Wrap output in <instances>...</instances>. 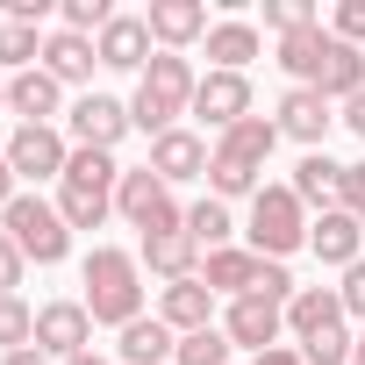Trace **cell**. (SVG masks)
I'll return each instance as SVG.
<instances>
[{
  "mask_svg": "<svg viewBox=\"0 0 365 365\" xmlns=\"http://www.w3.org/2000/svg\"><path fill=\"white\" fill-rule=\"evenodd\" d=\"M230 230H237V222H230V208H222L215 194L187 208V237H194L201 251H230Z\"/></svg>",
  "mask_w": 365,
  "mask_h": 365,
  "instance_id": "f1b7e54d",
  "label": "cell"
},
{
  "mask_svg": "<svg viewBox=\"0 0 365 365\" xmlns=\"http://www.w3.org/2000/svg\"><path fill=\"white\" fill-rule=\"evenodd\" d=\"M58 187H65L58 194L65 230H101L108 208H115V187H122V165H115V150H72V165H65Z\"/></svg>",
  "mask_w": 365,
  "mask_h": 365,
  "instance_id": "7a4b0ae2",
  "label": "cell"
},
{
  "mask_svg": "<svg viewBox=\"0 0 365 365\" xmlns=\"http://www.w3.org/2000/svg\"><path fill=\"white\" fill-rule=\"evenodd\" d=\"M122 129H129V108H122L115 93H79V101H72V136H79V150H115Z\"/></svg>",
  "mask_w": 365,
  "mask_h": 365,
  "instance_id": "30bf717a",
  "label": "cell"
},
{
  "mask_svg": "<svg viewBox=\"0 0 365 365\" xmlns=\"http://www.w3.org/2000/svg\"><path fill=\"white\" fill-rule=\"evenodd\" d=\"M150 43H165V51H187L194 36H208V8L201 0H150Z\"/></svg>",
  "mask_w": 365,
  "mask_h": 365,
  "instance_id": "2e32d148",
  "label": "cell"
},
{
  "mask_svg": "<svg viewBox=\"0 0 365 365\" xmlns=\"http://www.w3.org/2000/svg\"><path fill=\"white\" fill-rule=\"evenodd\" d=\"M172 365H230V336H222V329H194V336H179Z\"/></svg>",
  "mask_w": 365,
  "mask_h": 365,
  "instance_id": "d6a6232c",
  "label": "cell"
},
{
  "mask_svg": "<svg viewBox=\"0 0 365 365\" xmlns=\"http://www.w3.org/2000/svg\"><path fill=\"white\" fill-rule=\"evenodd\" d=\"M272 143H279V122H265V115H244L237 129H222V143H215V158H237V165H258V172H265V158H272Z\"/></svg>",
  "mask_w": 365,
  "mask_h": 365,
  "instance_id": "7402d4cb",
  "label": "cell"
},
{
  "mask_svg": "<svg viewBox=\"0 0 365 365\" xmlns=\"http://www.w3.org/2000/svg\"><path fill=\"white\" fill-rule=\"evenodd\" d=\"M158 201H165V179H158L150 165H136V172H122V187H115V208H122V215H129L136 230H143V215H150Z\"/></svg>",
  "mask_w": 365,
  "mask_h": 365,
  "instance_id": "83f0119b",
  "label": "cell"
},
{
  "mask_svg": "<svg viewBox=\"0 0 365 365\" xmlns=\"http://www.w3.org/2000/svg\"><path fill=\"white\" fill-rule=\"evenodd\" d=\"M194 65L179 58V51H158L150 65H143V79H136V101H129V122L136 129H150V143L158 136H172V122L179 115H194Z\"/></svg>",
  "mask_w": 365,
  "mask_h": 365,
  "instance_id": "6da1fadb",
  "label": "cell"
},
{
  "mask_svg": "<svg viewBox=\"0 0 365 365\" xmlns=\"http://www.w3.org/2000/svg\"><path fill=\"white\" fill-rule=\"evenodd\" d=\"M251 58H258V29L251 22H215L208 29V65L215 72H244Z\"/></svg>",
  "mask_w": 365,
  "mask_h": 365,
  "instance_id": "4316f807",
  "label": "cell"
},
{
  "mask_svg": "<svg viewBox=\"0 0 365 365\" xmlns=\"http://www.w3.org/2000/svg\"><path fill=\"white\" fill-rule=\"evenodd\" d=\"M15 201V165H8V143H0V208Z\"/></svg>",
  "mask_w": 365,
  "mask_h": 365,
  "instance_id": "b9f144b4",
  "label": "cell"
},
{
  "mask_svg": "<svg viewBox=\"0 0 365 365\" xmlns=\"http://www.w3.org/2000/svg\"><path fill=\"white\" fill-rule=\"evenodd\" d=\"M315 93L322 101H358L365 93V51L358 43H336L329 65H322V79H315Z\"/></svg>",
  "mask_w": 365,
  "mask_h": 365,
  "instance_id": "484cf974",
  "label": "cell"
},
{
  "mask_svg": "<svg viewBox=\"0 0 365 365\" xmlns=\"http://www.w3.org/2000/svg\"><path fill=\"white\" fill-rule=\"evenodd\" d=\"M8 165H15V179H65V165H72V143L43 122V129H15L8 136Z\"/></svg>",
  "mask_w": 365,
  "mask_h": 365,
  "instance_id": "52a82bcc",
  "label": "cell"
},
{
  "mask_svg": "<svg viewBox=\"0 0 365 365\" xmlns=\"http://www.w3.org/2000/svg\"><path fill=\"white\" fill-rule=\"evenodd\" d=\"M22 265H29V258L15 251V237H8V230H0V294H15V287H22Z\"/></svg>",
  "mask_w": 365,
  "mask_h": 365,
  "instance_id": "f35d334b",
  "label": "cell"
},
{
  "mask_svg": "<svg viewBox=\"0 0 365 365\" xmlns=\"http://www.w3.org/2000/svg\"><path fill=\"white\" fill-rule=\"evenodd\" d=\"M108 22H115L108 0H65V29H72V36H101Z\"/></svg>",
  "mask_w": 365,
  "mask_h": 365,
  "instance_id": "836d02e7",
  "label": "cell"
},
{
  "mask_svg": "<svg viewBox=\"0 0 365 365\" xmlns=\"http://www.w3.org/2000/svg\"><path fill=\"white\" fill-rule=\"evenodd\" d=\"M86 315L93 322H115V329H129L136 315H143V279H136V258L129 251H93L86 258Z\"/></svg>",
  "mask_w": 365,
  "mask_h": 365,
  "instance_id": "277c9868",
  "label": "cell"
},
{
  "mask_svg": "<svg viewBox=\"0 0 365 365\" xmlns=\"http://www.w3.org/2000/svg\"><path fill=\"white\" fill-rule=\"evenodd\" d=\"M251 294H258V301H279V308H287V301H294L301 287H294V272H287V265H272V258H265V265H258V287H251Z\"/></svg>",
  "mask_w": 365,
  "mask_h": 365,
  "instance_id": "d590c367",
  "label": "cell"
},
{
  "mask_svg": "<svg viewBox=\"0 0 365 365\" xmlns=\"http://www.w3.org/2000/svg\"><path fill=\"white\" fill-rule=\"evenodd\" d=\"M344 122H351V136L365 143V93H358V101H344Z\"/></svg>",
  "mask_w": 365,
  "mask_h": 365,
  "instance_id": "7bdbcfd3",
  "label": "cell"
},
{
  "mask_svg": "<svg viewBox=\"0 0 365 365\" xmlns=\"http://www.w3.org/2000/svg\"><path fill=\"white\" fill-rule=\"evenodd\" d=\"M158 322H165L172 336L215 329V294H208V279H172V287H165V301H158Z\"/></svg>",
  "mask_w": 365,
  "mask_h": 365,
  "instance_id": "8fae6325",
  "label": "cell"
},
{
  "mask_svg": "<svg viewBox=\"0 0 365 365\" xmlns=\"http://www.w3.org/2000/svg\"><path fill=\"white\" fill-rule=\"evenodd\" d=\"M58 101H65V86H58L43 65H29V72H15V79H8V108H15L29 129H43V122L58 115Z\"/></svg>",
  "mask_w": 365,
  "mask_h": 365,
  "instance_id": "ac0fdd59",
  "label": "cell"
},
{
  "mask_svg": "<svg viewBox=\"0 0 365 365\" xmlns=\"http://www.w3.org/2000/svg\"><path fill=\"white\" fill-rule=\"evenodd\" d=\"M336 179H344V165H329V150H308L301 165H294V201L301 208H336Z\"/></svg>",
  "mask_w": 365,
  "mask_h": 365,
  "instance_id": "603a6c76",
  "label": "cell"
},
{
  "mask_svg": "<svg viewBox=\"0 0 365 365\" xmlns=\"http://www.w3.org/2000/svg\"><path fill=\"white\" fill-rule=\"evenodd\" d=\"M93 65H101L93 36H72V29L43 36V72H51L58 86H86V79H93Z\"/></svg>",
  "mask_w": 365,
  "mask_h": 365,
  "instance_id": "e0dca14e",
  "label": "cell"
},
{
  "mask_svg": "<svg viewBox=\"0 0 365 365\" xmlns=\"http://www.w3.org/2000/svg\"><path fill=\"white\" fill-rule=\"evenodd\" d=\"M308 244H315V258H322V265L351 272V265L365 258V222H358V215H344V208H329L322 222H308Z\"/></svg>",
  "mask_w": 365,
  "mask_h": 365,
  "instance_id": "4fadbf2b",
  "label": "cell"
},
{
  "mask_svg": "<svg viewBox=\"0 0 365 365\" xmlns=\"http://www.w3.org/2000/svg\"><path fill=\"white\" fill-rule=\"evenodd\" d=\"M93 51H101L108 72H143V65H150V22H143V15H115V22L93 36Z\"/></svg>",
  "mask_w": 365,
  "mask_h": 365,
  "instance_id": "7c38bea8",
  "label": "cell"
},
{
  "mask_svg": "<svg viewBox=\"0 0 365 365\" xmlns=\"http://www.w3.org/2000/svg\"><path fill=\"white\" fill-rule=\"evenodd\" d=\"M86 336H93V315H86V301H51V308H36V351L43 358H79L86 351Z\"/></svg>",
  "mask_w": 365,
  "mask_h": 365,
  "instance_id": "ba28073f",
  "label": "cell"
},
{
  "mask_svg": "<svg viewBox=\"0 0 365 365\" xmlns=\"http://www.w3.org/2000/svg\"><path fill=\"white\" fill-rule=\"evenodd\" d=\"M208 143L194 136V129H172V136H158L150 143V172L165 179V187H179V179H208Z\"/></svg>",
  "mask_w": 365,
  "mask_h": 365,
  "instance_id": "5bb4252c",
  "label": "cell"
},
{
  "mask_svg": "<svg viewBox=\"0 0 365 365\" xmlns=\"http://www.w3.org/2000/svg\"><path fill=\"white\" fill-rule=\"evenodd\" d=\"M279 329H287V308H279V301H258V294H244V301L230 308V322H222V336H230V344H251V351H272Z\"/></svg>",
  "mask_w": 365,
  "mask_h": 365,
  "instance_id": "9a60e30c",
  "label": "cell"
},
{
  "mask_svg": "<svg viewBox=\"0 0 365 365\" xmlns=\"http://www.w3.org/2000/svg\"><path fill=\"white\" fill-rule=\"evenodd\" d=\"M336 208L365 222V158H358V165H344V179H336Z\"/></svg>",
  "mask_w": 365,
  "mask_h": 365,
  "instance_id": "8d00e7d4",
  "label": "cell"
},
{
  "mask_svg": "<svg viewBox=\"0 0 365 365\" xmlns=\"http://www.w3.org/2000/svg\"><path fill=\"white\" fill-rule=\"evenodd\" d=\"M301 244H308V208L294 201V187H258V201H251V251L287 265V251H301Z\"/></svg>",
  "mask_w": 365,
  "mask_h": 365,
  "instance_id": "5b68a950",
  "label": "cell"
},
{
  "mask_svg": "<svg viewBox=\"0 0 365 365\" xmlns=\"http://www.w3.org/2000/svg\"><path fill=\"white\" fill-rule=\"evenodd\" d=\"M329 36L365 51V0H344V8H336V22H329Z\"/></svg>",
  "mask_w": 365,
  "mask_h": 365,
  "instance_id": "74e56055",
  "label": "cell"
},
{
  "mask_svg": "<svg viewBox=\"0 0 365 365\" xmlns=\"http://www.w3.org/2000/svg\"><path fill=\"white\" fill-rule=\"evenodd\" d=\"M0 365H51V358H43V351L29 344V351H8V358H0Z\"/></svg>",
  "mask_w": 365,
  "mask_h": 365,
  "instance_id": "ee69618b",
  "label": "cell"
},
{
  "mask_svg": "<svg viewBox=\"0 0 365 365\" xmlns=\"http://www.w3.org/2000/svg\"><path fill=\"white\" fill-rule=\"evenodd\" d=\"M265 22H272L279 36H294V29H315V0H265Z\"/></svg>",
  "mask_w": 365,
  "mask_h": 365,
  "instance_id": "e575fe53",
  "label": "cell"
},
{
  "mask_svg": "<svg viewBox=\"0 0 365 365\" xmlns=\"http://www.w3.org/2000/svg\"><path fill=\"white\" fill-rule=\"evenodd\" d=\"M36 344V308L22 294H0V351H29Z\"/></svg>",
  "mask_w": 365,
  "mask_h": 365,
  "instance_id": "4dcf8cb0",
  "label": "cell"
},
{
  "mask_svg": "<svg viewBox=\"0 0 365 365\" xmlns=\"http://www.w3.org/2000/svg\"><path fill=\"white\" fill-rule=\"evenodd\" d=\"M208 187H215V201H237V194H251V201H258V165L208 158Z\"/></svg>",
  "mask_w": 365,
  "mask_h": 365,
  "instance_id": "1f68e13d",
  "label": "cell"
},
{
  "mask_svg": "<svg viewBox=\"0 0 365 365\" xmlns=\"http://www.w3.org/2000/svg\"><path fill=\"white\" fill-rule=\"evenodd\" d=\"M329 122H336V115H329V101H322L315 86H294V93L279 101V136H294V143H322Z\"/></svg>",
  "mask_w": 365,
  "mask_h": 365,
  "instance_id": "ffe728a7",
  "label": "cell"
},
{
  "mask_svg": "<svg viewBox=\"0 0 365 365\" xmlns=\"http://www.w3.org/2000/svg\"><path fill=\"white\" fill-rule=\"evenodd\" d=\"M258 265H265L258 251H208L201 279H208V294H237V301H244V294L258 287Z\"/></svg>",
  "mask_w": 365,
  "mask_h": 365,
  "instance_id": "cb8c5ba5",
  "label": "cell"
},
{
  "mask_svg": "<svg viewBox=\"0 0 365 365\" xmlns=\"http://www.w3.org/2000/svg\"><path fill=\"white\" fill-rule=\"evenodd\" d=\"M0 65H8V72L43 65V36H36V22H0Z\"/></svg>",
  "mask_w": 365,
  "mask_h": 365,
  "instance_id": "f546056e",
  "label": "cell"
},
{
  "mask_svg": "<svg viewBox=\"0 0 365 365\" xmlns=\"http://www.w3.org/2000/svg\"><path fill=\"white\" fill-rule=\"evenodd\" d=\"M0 108H8V86H0Z\"/></svg>",
  "mask_w": 365,
  "mask_h": 365,
  "instance_id": "7dc6e473",
  "label": "cell"
},
{
  "mask_svg": "<svg viewBox=\"0 0 365 365\" xmlns=\"http://www.w3.org/2000/svg\"><path fill=\"white\" fill-rule=\"evenodd\" d=\"M258 365H308L294 344H272V351H258Z\"/></svg>",
  "mask_w": 365,
  "mask_h": 365,
  "instance_id": "60d3db41",
  "label": "cell"
},
{
  "mask_svg": "<svg viewBox=\"0 0 365 365\" xmlns=\"http://www.w3.org/2000/svg\"><path fill=\"white\" fill-rule=\"evenodd\" d=\"M336 301H344V315H365V258L344 272V287H336Z\"/></svg>",
  "mask_w": 365,
  "mask_h": 365,
  "instance_id": "ab89813d",
  "label": "cell"
},
{
  "mask_svg": "<svg viewBox=\"0 0 365 365\" xmlns=\"http://www.w3.org/2000/svg\"><path fill=\"white\" fill-rule=\"evenodd\" d=\"M129 365H172V351H179V336L158 322V315H136L129 329H122V344H115Z\"/></svg>",
  "mask_w": 365,
  "mask_h": 365,
  "instance_id": "d4e9b609",
  "label": "cell"
},
{
  "mask_svg": "<svg viewBox=\"0 0 365 365\" xmlns=\"http://www.w3.org/2000/svg\"><path fill=\"white\" fill-rule=\"evenodd\" d=\"M329 51H336V36L315 22V29H294V36H279V65L294 72V86H315L322 79V65H329Z\"/></svg>",
  "mask_w": 365,
  "mask_h": 365,
  "instance_id": "d6986e66",
  "label": "cell"
},
{
  "mask_svg": "<svg viewBox=\"0 0 365 365\" xmlns=\"http://www.w3.org/2000/svg\"><path fill=\"white\" fill-rule=\"evenodd\" d=\"M287 329L301 336L308 365H351V336H344V301L336 287H301L287 301Z\"/></svg>",
  "mask_w": 365,
  "mask_h": 365,
  "instance_id": "3957f363",
  "label": "cell"
},
{
  "mask_svg": "<svg viewBox=\"0 0 365 365\" xmlns=\"http://www.w3.org/2000/svg\"><path fill=\"white\" fill-rule=\"evenodd\" d=\"M194 115H201L208 129H237V122L251 115V79H244V72H208V79L194 86Z\"/></svg>",
  "mask_w": 365,
  "mask_h": 365,
  "instance_id": "9c48e42d",
  "label": "cell"
},
{
  "mask_svg": "<svg viewBox=\"0 0 365 365\" xmlns=\"http://www.w3.org/2000/svg\"><path fill=\"white\" fill-rule=\"evenodd\" d=\"M0 230H8V237H15V251H22V258H36V265H58V258L72 251L65 215H58L51 201H36V194H15L8 208H0Z\"/></svg>",
  "mask_w": 365,
  "mask_h": 365,
  "instance_id": "8992f818",
  "label": "cell"
},
{
  "mask_svg": "<svg viewBox=\"0 0 365 365\" xmlns=\"http://www.w3.org/2000/svg\"><path fill=\"white\" fill-rule=\"evenodd\" d=\"M72 365H108V358H93V351H79V358H72Z\"/></svg>",
  "mask_w": 365,
  "mask_h": 365,
  "instance_id": "f6af8a7d",
  "label": "cell"
},
{
  "mask_svg": "<svg viewBox=\"0 0 365 365\" xmlns=\"http://www.w3.org/2000/svg\"><path fill=\"white\" fill-rule=\"evenodd\" d=\"M143 265L172 287V279H201V244L179 230V237H143Z\"/></svg>",
  "mask_w": 365,
  "mask_h": 365,
  "instance_id": "44dd1931",
  "label": "cell"
},
{
  "mask_svg": "<svg viewBox=\"0 0 365 365\" xmlns=\"http://www.w3.org/2000/svg\"><path fill=\"white\" fill-rule=\"evenodd\" d=\"M351 365H365V336H358V344H351Z\"/></svg>",
  "mask_w": 365,
  "mask_h": 365,
  "instance_id": "bcb514c9",
  "label": "cell"
}]
</instances>
